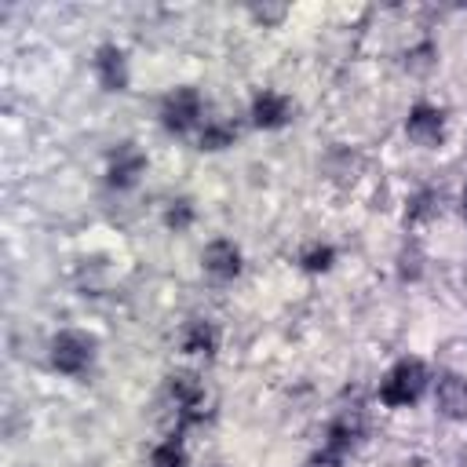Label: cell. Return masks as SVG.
Here are the masks:
<instances>
[{
    "label": "cell",
    "mask_w": 467,
    "mask_h": 467,
    "mask_svg": "<svg viewBox=\"0 0 467 467\" xmlns=\"http://www.w3.org/2000/svg\"><path fill=\"white\" fill-rule=\"evenodd\" d=\"M234 142V128L230 124H204L201 131V150H223Z\"/></svg>",
    "instance_id": "5bb4252c"
},
{
    "label": "cell",
    "mask_w": 467,
    "mask_h": 467,
    "mask_svg": "<svg viewBox=\"0 0 467 467\" xmlns=\"http://www.w3.org/2000/svg\"><path fill=\"white\" fill-rule=\"evenodd\" d=\"M215 343H219V332H215V325L212 321H190L186 325V336H182V347L190 350V354H212L215 350Z\"/></svg>",
    "instance_id": "8fae6325"
},
{
    "label": "cell",
    "mask_w": 467,
    "mask_h": 467,
    "mask_svg": "<svg viewBox=\"0 0 467 467\" xmlns=\"http://www.w3.org/2000/svg\"><path fill=\"white\" fill-rule=\"evenodd\" d=\"M423 387H427V368H423V361L405 358V361H398V365L387 372V379L379 383V401L390 405V409H401V405H412V401L423 394Z\"/></svg>",
    "instance_id": "6da1fadb"
},
{
    "label": "cell",
    "mask_w": 467,
    "mask_h": 467,
    "mask_svg": "<svg viewBox=\"0 0 467 467\" xmlns=\"http://www.w3.org/2000/svg\"><path fill=\"white\" fill-rule=\"evenodd\" d=\"M142 168H146L142 150H139L135 142H120V146H117V153H113V161H109V186L128 190V186L142 175Z\"/></svg>",
    "instance_id": "52a82bcc"
},
{
    "label": "cell",
    "mask_w": 467,
    "mask_h": 467,
    "mask_svg": "<svg viewBox=\"0 0 467 467\" xmlns=\"http://www.w3.org/2000/svg\"><path fill=\"white\" fill-rule=\"evenodd\" d=\"M168 394L175 401V416H179V427L186 423H197L201 420V405H204V387L193 372H175L168 379Z\"/></svg>",
    "instance_id": "277c9868"
},
{
    "label": "cell",
    "mask_w": 467,
    "mask_h": 467,
    "mask_svg": "<svg viewBox=\"0 0 467 467\" xmlns=\"http://www.w3.org/2000/svg\"><path fill=\"white\" fill-rule=\"evenodd\" d=\"M190 219H193V212H190V201H171V208H168V226H175V230H186V226H190Z\"/></svg>",
    "instance_id": "2e32d148"
},
{
    "label": "cell",
    "mask_w": 467,
    "mask_h": 467,
    "mask_svg": "<svg viewBox=\"0 0 467 467\" xmlns=\"http://www.w3.org/2000/svg\"><path fill=\"white\" fill-rule=\"evenodd\" d=\"M463 219H467V186H463Z\"/></svg>",
    "instance_id": "d6986e66"
},
{
    "label": "cell",
    "mask_w": 467,
    "mask_h": 467,
    "mask_svg": "<svg viewBox=\"0 0 467 467\" xmlns=\"http://www.w3.org/2000/svg\"><path fill=\"white\" fill-rule=\"evenodd\" d=\"M339 463H343V452H336V449H328V445H325L321 452H314V456H310V463H306V467H339Z\"/></svg>",
    "instance_id": "ac0fdd59"
},
{
    "label": "cell",
    "mask_w": 467,
    "mask_h": 467,
    "mask_svg": "<svg viewBox=\"0 0 467 467\" xmlns=\"http://www.w3.org/2000/svg\"><path fill=\"white\" fill-rule=\"evenodd\" d=\"M438 412L449 420H467V379L456 372L438 376V390H434Z\"/></svg>",
    "instance_id": "8992f818"
},
{
    "label": "cell",
    "mask_w": 467,
    "mask_h": 467,
    "mask_svg": "<svg viewBox=\"0 0 467 467\" xmlns=\"http://www.w3.org/2000/svg\"><path fill=\"white\" fill-rule=\"evenodd\" d=\"M332 259H336V252H332V244H310L306 252H303V266L306 270H328L332 266Z\"/></svg>",
    "instance_id": "9a60e30c"
},
{
    "label": "cell",
    "mask_w": 467,
    "mask_h": 467,
    "mask_svg": "<svg viewBox=\"0 0 467 467\" xmlns=\"http://www.w3.org/2000/svg\"><path fill=\"white\" fill-rule=\"evenodd\" d=\"M405 131H409V139L420 142V146H438L441 135H445V117H441V109L420 102V106H412V113H409V120H405Z\"/></svg>",
    "instance_id": "5b68a950"
},
{
    "label": "cell",
    "mask_w": 467,
    "mask_h": 467,
    "mask_svg": "<svg viewBox=\"0 0 467 467\" xmlns=\"http://www.w3.org/2000/svg\"><path fill=\"white\" fill-rule=\"evenodd\" d=\"M150 467H186V456H182V445H179V438H168V441H161V445L150 452Z\"/></svg>",
    "instance_id": "4fadbf2b"
},
{
    "label": "cell",
    "mask_w": 467,
    "mask_h": 467,
    "mask_svg": "<svg viewBox=\"0 0 467 467\" xmlns=\"http://www.w3.org/2000/svg\"><path fill=\"white\" fill-rule=\"evenodd\" d=\"M361 438V420L358 416H339V420H332V427H328V449H336V452H347L354 441Z\"/></svg>",
    "instance_id": "7c38bea8"
},
{
    "label": "cell",
    "mask_w": 467,
    "mask_h": 467,
    "mask_svg": "<svg viewBox=\"0 0 467 467\" xmlns=\"http://www.w3.org/2000/svg\"><path fill=\"white\" fill-rule=\"evenodd\" d=\"M95 73H99L102 88L120 91V88L128 84V62H124V51H120L117 44L99 47V55H95Z\"/></svg>",
    "instance_id": "ba28073f"
},
{
    "label": "cell",
    "mask_w": 467,
    "mask_h": 467,
    "mask_svg": "<svg viewBox=\"0 0 467 467\" xmlns=\"http://www.w3.org/2000/svg\"><path fill=\"white\" fill-rule=\"evenodd\" d=\"M91 361V339L84 332H58L51 339V365L66 376H77L84 372Z\"/></svg>",
    "instance_id": "3957f363"
},
{
    "label": "cell",
    "mask_w": 467,
    "mask_h": 467,
    "mask_svg": "<svg viewBox=\"0 0 467 467\" xmlns=\"http://www.w3.org/2000/svg\"><path fill=\"white\" fill-rule=\"evenodd\" d=\"M288 117H292V106H288L285 95H277V91L255 95V102H252V120H255L259 128H281Z\"/></svg>",
    "instance_id": "30bf717a"
},
{
    "label": "cell",
    "mask_w": 467,
    "mask_h": 467,
    "mask_svg": "<svg viewBox=\"0 0 467 467\" xmlns=\"http://www.w3.org/2000/svg\"><path fill=\"white\" fill-rule=\"evenodd\" d=\"M431 212H434V193H431V190H423L420 197H412L409 219H423V215H431Z\"/></svg>",
    "instance_id": "e0dca14e"
},
{
    "label": "cell",
    "mask_w": 467,
    "mask_h": 467,
    "mask_svg": "<svg viewBox=\"0 0 467 467\" xmlns=\"http://www.w3.org/2000/svg\"><path fill=\"white\" fill-rule=\"evenodd\" d=\"M201 113H204V106H201V95H197L193 88H175V91L164 99V106H161V120H164V128L175 131V135L197 128V124H201Z\"/></svg>",
    "instance_id": "7a4b0ae2"
},
{
    "label": "cell",
    "mask_w": 467,
    "mask_h": 467,
    "mask_svg": "<svg viewBox=\"0 0 467 467\" xmlns=\"http://www.w3.org/2000/svg\"><path fill=\"white\" fill-rule=\"evenodd\" d=\"M204 270H208L212 277H219V281H230V277H237V270H241V252H237L230 241H212V244L204 248Z\"/></svg>",
    "instance_id": "9c48e42d"
}]
</instances>
